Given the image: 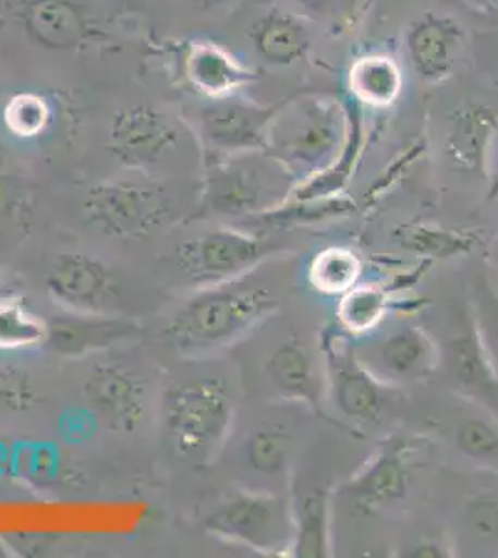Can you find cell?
<instances>
[{
    "label": "cell",
    "mask_w": 498,
    "mask_h": 558,
    "mask_svg": "<svg viewBox=\"0 0 498 558\" xmlns=\"http://www.w3.org/2000/svg\"><path fill=\"white\" fill-rule=\"evenodd\" d=\"M247 276L197 289L166 326L171 347L183 354H207L231 347L271 317L278 294L259 281L246 283Z\"/></svg>",
    "instance_id": "1"
},
{
    "label": "cell",
    "mask_w": 498,
    "mask_h": 558,
    "mask_svg": "<svg viewBox=\"0 0 498 558\" xmlns=\"http://www.w3.org/2000/svg\"><path fill=\"white\" fill-rule=\"evenodd\" d=\"M121 20L112 0H0V25L52 54L107 49L121 34Z\"/></svg>",
    "instance_id": "2"
},
{
    "label": "cell",
    "mask_w": 498,
    "mask_h": 558,
    "mask_svg": "<svg viewBox=\"0 0 498 558\" xmlns=\"http://www.w3.org/2000/svg\"><path fill=\"white\" fill-rule=\"evenodd\" d=\"M350 133V108L333 97L284 101L270 131V153L296 183L326 172L339 160Z\"/></svg>",
    "instance_id": "3"
},
{
    "label": "cell",
    "mask_w": 498,
    "mask_h": 558,
    "mask_svg": "<svg viewBox=\"0 0 498 558\" xmlns=\"http://www.w3.org/2000/svg\"><path fill=\"white\" fill-rule=\"evenodd\" d=\"M234 393L221 376H199L168 389L162 404V432L179 460L203 465L226 444L234 421Z\"/></svg>",
    "instance_id": "4"
},
{
    "label": "cell",
    "mask_w": 498,
    "mask_h": 558,
    "mask_svg": "<svg viewBox=\"0 0 498 558\" xmlns=\"http://www.w3.org/2000/svg\"><path fill=\"white\" fill-rule=\"evenodd\" d=\"M203 155L202 204L208 213L228 218H253L283 204L294 178L266 151Z\"/></svg>",
    "instance_id": "5"
},
{
    "label": "cell",
    "mask_w": 498,
    "mask_h": 558,
    "mask_svg": "<svg viewBox=\"0 0 498 558\" xmlns=\"http://www.w3.org/2000/svg\"><path fill=\"white\" fill-rule=\"evenodd\" d=\"M186 121L153 101L121 105L108 121L107 149L120 165L155 178L183 157L192 138Z\"/></svg>",
    "instance_id": "6"
},
{
    "label": "cell",
    "mask_w": 498,
    "mask_h": 558,
    "mask_svg": "<svg viewBox=\"0 0 498 558\" xmlns=\"http://www.w3.org/2000/svg\"><path fill=\"white\" fill-rule=\"evenodd\" d=\"M175 199L162 181L107 179L84 197V213L95 228L114 239H144L171 222Z\"/></svg>",
    "instance_id": "7"
},
{
    "label": "cell",
    "mask_w": 498,
    "mask_h": 558,
    "mask_svg": "<svg viewBox=\"0 0 498 558\" xmlns=\"http://www.w3.org/2000/svg\"><path fill=\"white\" fill-rule=\"evenodd\" d=\"M208 533L260 555L291 553L292 507L279 495L239 489L205 520Z\"/></svg>",
    "instance_id": "8"
},
{
    "label": "cell",
    "mask_w": 498,
    "mask_h": 558,
    "mask_svg": "<svg viewBox=\"0 0 498 558\" xmlns=\"http://www.w3.org/2000/svg\"><path fill=\"white\" fill-rule=\"evenodd\" d=\"M279 252L278 244L234 228L210 229L181 242L175 252L179 272L197 289L244 278Z\"/></svg>",
    "instance_id": "9"
},
{
    "label": "cell",
    "mask_w": 498,
    "mask_h": 558,
    "mask_svg": "<svg viewBox=\"0 0 498 558\" xmlns=\"http://www.w3.org/2000/svg\"><path fill=\"white\" fill-rule=\"evenodd\" d=\"M283 102L265 107L239 96L205 101L197 110V136L205 147L203 151L220 157L268 151L271 125Z\"/></svg>",
    "instance_id": "10"
},
{
    "label": "cell",
    "mask_w": 498,
    "mask_h": 558,
    "mask_svg": "<svg viewBox=\"0 0 498 558\" xmlns=\"http://www.w3.org/2000/svg\"><path fill=\"white\" fill-rule=\"evenodd\" d=\"M361 365L385 387L426 380L439 365V347L428 331L402 326L376 339L353 344Z\"/></svg>",
    "instance_id": "11"
},
{
    "label": "cell",
    "mask_w": 498,
    "mask_h": 558,
    "mask_svg": "<svg viewBox=\"0 0 498 558\" xmlns=\"http://www.w3.org/2000/svg\"><path fill=\"white\" fill-rule=\"evenodd\" d=\"M45 287L57 304L73 313L112 315L120 286L102 260L83 252H65L52 259Z\"/></svg>",
    "instance_id": "12"
},
{
    "label": "cell",
    "mask_w": 498,
    "mask_h": 558,
    "mask_svg": "<svg viewBox=\"0 0 498 558\" xmlns=\"http://www.w3.org/2000/svg\"><path fill=\"white\" fill-rule=\"evenodd\" d=\"M324 375L337 410L360 423H376L385 408V386L361 365L344 337H324Z\"/></svg>",
    "instance_id": "13"
},
{
    "label": "cell",
    "mask_w": 498,
    "mask_h": 558,
    "mask_svg": "<svg viewBox=\"0 0 498 558\" xmlns=\"http://www.w3.org/2000/svg\"><path fill=\"white\" fill-rule=\"evenodd\" d=\"M84 399L97 423L110 432L129 434L146 417V381L121 363L95 365L84 381Z\"/></svg>",
    "instance_id": "14"
},
{
    "label": "cell",
    "mask_w": 498,
    "mask_h": 558,
    "mask_svg": "<svg viewBox=\"0 0 498 558\" xmlns=\"http://www.w3.org/2000/svg\"><path fill=\"white\" fill-rule=\"evenodd\" d=\"M179 60L186 88L203 101L239 96L240 89L259 78V71L244 64L226 45L212 39H189Z\"/></svg>",
    "instance_id": "15"
},
{
    "label": "cell",
    "mask_w": 498,
    "mask_h": 558,
    "mask_svg": "<svg viewBox=\"0 0 498 558\" xmlns=\"http://www.w3.org/2000/svg\"><path fill=\"white\" fill-rule=\"evenodd\" d=\"M442 360L460 393L498 415V376L474 326L471 307L461 312L458 326L448 336Z\"/></svg>",
    "instance_id": "16"
},
{
    "label": "cell",
    "mask_w": 498,
    "mask_h": 558,
    "mask_svg": "<svg viewBox=\"0 0 498 558\" xmlns=\"http://www.w3.org/2000/svg\"><path fill=\"white\" fill-rule=\"evenodd\" d=\"M410 486V445L391 439L344 484V495L360 512L374 514L402 501Z\"/></svg>",
    "instance_id": "17"
},
{
    "label": "cell",
    "mask_w": 498,
    "mask_h": 558,
    "mask_svg": "<svg viewBox=\"0 0 498 558\" xmlns=\"http://www.w3.org/2000/svg\"><path fill=\"white\" fill-rule=\"evenodd\" d=\"M405 47L413 70L424 83H442L460 64L465 28L445 13H423L405 34Z\"/></svg>",
    "instance_id": "18"
},
{
    "label": "cell",
    "mask_w": 498,
    "mask_h": 558,
    "mask_svg": "<svg viewBox=\"0 0 498 558\" xmlns=\"http://www.w3.org/2000/svg\"><path fill=\"white\" fill-rule=\"evenodd\" d=\"M138 331V324L114 315H92V313H73L52 318L47 323L45 343L58 354L68 357L83 355L110 349L120 341H125Z\"/></svg>",
    "instance_id": "19"
},
{
    "label": "cell",
    "mask_w": 498,
    "mask_h": 558,
    "mask_svg": "<svg viewBox=\"0 0 498 558\" xmlns=\"http://www.w3.org/2000/svg\"><path fill=\"white\" fill-rule=\"evenodd\" d=\"M266 375L281 399L302 402L311 412L323 415L326 375L302 341L289 339L279 344L266 360Z\"/></svg>",
    "instance_id": "20"
},
{
    "label": "cell",
    "mask_w": 498,
    "mask_h": 558,
    "mask_svg": "<svg viewBox=\"0 0 498 558\" xmlns=\"http://www.w3.org/2000/svg\"><path fill=\"white\" fill-rule=\"evenodd\" d=\"M498 131V118L482 102L458 108L448 125L445 151L450 162L463 172L484 173Z\"/></svg>",
    "instance_id": "21"
},
{
    "label": "cell",
    "mask_w": 498,
    "mask_h": 558,
    "mask_svg": "<svg viewBox=\"0 0 498 558\" xmlns=\"http://www.w3.org/2000/svg\"><path fill=\"white\" fill-rule=\"evenodd\" d=\"M247 38L257 57L268 65L287 68L307 57L311 34L294 13L271 8L253 20Z\"/></svg>",
    "instance_id": "22"
},
{
    "label": "cell",
    "mask_w": 498,
    "mask_h": 558,
    "mask_svg": "<svg viewBox=\"0 0 498 558\" xmlns=\"http://www.w3.org/2000/svg\"><path fill=\"white\" fill-rule=\"evenodd\" d=\"M65 102L70 99L62 92L13 89L0 101V128L12 138L23 142L44 138L57 128Z\"/></svg>",
    "instance_id": "23"
},
{
    "label": "cell",
    "mask_w": 498,
    "mask_h": 558,
    "mask_svg": "<svg viewBox=\"0 0 498 558\" xmlns=\"http://www.w3.org/2000/svg\"><path fill=\"white\" fill-rule=\"evenodd\" d=\"M291 557H331V492L311 489L292 507Z\"/></svg>",
    "instance_id": "24"
},
{
    "label": "cell",
    "mask_w": 498,
    "mask_h": 558,
    "mask_svg": "<svg viewBox=\"0 0 498 558\" xmlns=\"http://www.w3.org/2000/svg\"><path fill=\"white\" fill-rule=\"evenodd\" d=\"M357 205L350 197L342 194L323 197H287L283 204L265 215L247 218L255 228L289 229L303 228V226H318V223L341 220L353 215Z\"/></svg>",
    "instance_id": "25"
},
{
    "label": "cell",
    "mask_w": 498,
    "mask_h": 558,
    "mask_svg": "<svg viewBox=\"0 0 498 558\" xmlns=\"http://www.w3.org/2000/svg\"><path fill=\"white\" fill-rule=\"evenodd\" d=\"M402 71L391 57L368 54L357 58L350 68L348 84L361 105L387 108L402 94Z\"/></svg>",
    "instance_id": "26"
},
{
    "label": "cell",
    "mask_w": 498,
    "mask_h": 558,
    "mask_svg": "<svg viewBox=\"0 0 498 558\" xmlns=\"http://www.w3.org/2000/svg\"><path fill=\"white\" fill-rule=\"evenodd\" d=\"M456 449L479 468L498 475V425L484 413H467L454 428Z\"/></svg>",
    "instance_id": "27"
},
{
    "label": "cell",
    "mask_w": 498,
    "mask_h": 558,
    "mask_svg": "<svg viewBox=\"0 0 498 558\" xmlns=\"http://www.w3.org/2000/svg\"><path fill=\"white\" fill-rule=\"evenodd\" d=\"M391 299L381 287H353L342 294L337 317L344 330L353 336H365L373 331L385 313L389 312Z\"/></svg>",
    "instance_id": "28"
},
{
    "label": "cell",
    "mask_w": 498,
    "mask_h": 558,
    "mask_svg": "<svg viewBox=\"0 0 498 558\" xmlns=\"http://www.w3.org/2000/svg\"><path fill=\"white\" fill-rule=\"evenodd\" d=\"M397 241L413 254L426 259H450L465 255L474 246V236L437 226H405L398 231Z\"/></svg>",
    "instance_id": "29"
},
{
    "label": "cell",
    "mask_w": 498,
    "mask_h": 558,
    "mask_svg": "<svg viewBox=\"0 0 498 558\" xmlns=\"http://www.w3.org/2000/svg\"><path fill=\"white\" fill-rule=\"evenodd\" d=\"M361 260L347 247H328L316 255L309 268L311 286L324 294H344L357 283Z\"/></svg>",
    "instance_id": "30"
},
{
    "label": "cell",
    "mask_w": 498,
    "mask_h": 558,
    "mask_svg": "<svg viewBox=\"0 0 498 558\" xmlns=\"http://www.w3.org/2000/svg\"><path fill=\"white\" fill-rule=\"evenodd\" d=\"M292 438L281 426H260L246 441V460L255 473L284 475L291 460Z\"/></svg>",
    "instance_id": "31"
},
{
    "label": "cell",
    "mask_w": 498,
    "mask_h": 558,
    "mask_svg": "<svg viewBox=\"0 0 498 558\" xmlns=\"http://www.w3.org/2000/svg\"><path fill=\"white\" fill-rule=\"evenodd\" d=\"M471 313L482 344L498 376V294L484 278L474 281Z\"/></svg>",
    "instance_id": "32"
},
{
    "label": "cell",
    "mask_w": 498,
    "mask_h": 558,
    "mask_svg": "<svg viewBox=\"0 0 498 558\" xmlns=\"http://www.w3.org/2000/svg\"><path fill=\"white\" fill-rule=\"evenodd\" d=\"M47 323L25 307L8 302L0 310V349H20L32 344L45 343Z\"/></svg>",
    "instance_id": "33"
},
{
    "label": "cell",
    "mask_w": 498,
    "mask_h": 558,
    "mask_svg": "<svg viewBox=\"0 0 498 558\" xmlns=\"http://www.w3.org/2000/svg\"><path fill=\"white\" fill-rule=\"evenodd\" d=\"M463 531L478 544L498 542V495L476 494L465 502L461 514Z\"/></svg>",
    "instance_id": "34"
},
{
    "label": "cell",
    "mask_w": 498,
    "mask_h": 558,
    "mask_svg": "<svg viewBox=\"0 0 498 558\" xmlns=\"http://www.w3.org/2000/svg\"><path fill=\"white\" fill-rule=\"evenodd\" d=\"M36 389L23 368L0 365V415H15L31 410Z\"/></svg>",
    "instance_id": "35"
},
{
    "label": "cell",
    "mask_w": 498,
    "mask_h": 558,
    "mask_svg": "<svg viewBox=\"0 0 498 558\" xmlns=\"http://www.w3.org/2000/svg\"><path fill=\"white\" fill-rule=\"evenodd\" d=\"M400 557L410 558H448L452 557V553L445 544L437 542V539H421L413 546L408 547L404 551L400 553Z\"/></svg>",
    "instance_id": "36"
},
{
    "label": "cell",
    "mask_w": 498,
    "mask_h": 558,
    "mask_svg": "<svg viewBox=\"0 0 498 558\" xmlns=\"http://www.w3.org/2000/svg\"><path fill=\"white\" fill-rule=\"evenodd\" d=\"M486 178L489 179V197H498V131L493 140L491 151L487 159Z\"/></svg>",
    "instance_id": "37"
},
{
    "label": "cell",
    "mask_w": 498,
    "mask_h": 558,
    "mask_svg": "<svg viewBox=\"0 0 498 558\" xmlns=\"http://www.w3.org/2000/svg\"><path fill=\"white\" fill-rule=\"evenodd\" d=\"M175 2L186 12L210 13L223 7L228 0H175Z\"/></svg>",
    "instance_id": "38"
},
{
    "label": "cell",
    "mask_w": 498,
    "mask_h": 558,
    "mask_svg": "<svg viewBox=\"0 0 498 558\" xmlns=\"http://www.w3.org/2000/svg\"><path fill=\"white\" fill-rule=\"evenodd\" d=\"M300 7L305 8L307 12L326 13L333 8L337 0H296Z\"/></svg>",
    "instance_id": "39"
},
{
    "label": "cell",
    "mask_w": 498,
    "mask_h": 558,
    "mask_svg": "<svg viewBox=\"0 0 498 558\" xmlns=\"http://www.w3.org/2000/svg\"><path fill=\"white\" fill-rule=\"evenodd\" d=\"M7 304V294H4V292H2V289H0V310H2V307H4V305Z\"/></svg>",
    "instance_id": "40"
}]
</instances>
